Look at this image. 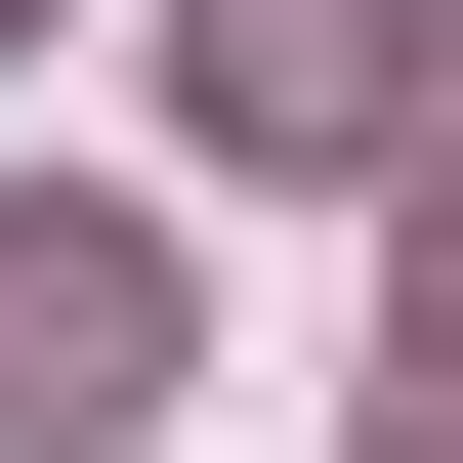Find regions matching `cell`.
I'll return each instance as SVG.
<instances>
[{"mask_svg": "<svg viewBox=\"0 0 463 463\" xmlns=\"http://www.w3.org/2000/svg\"><path fill=\"white\" fill-rule=\"evenodd\" d=\"M169 85H211V169H421V0H169Z\"/></svg>", "mask_w": 463, "mask_h": 463, "instance_id": "cell-1", "label": "cell"}, {"mask_svg": "<svg viewBox=\"0 0 463 463\" xmlns=\"http://www.w3.org/2000/svg\"><path fill=\"white\" fill-rule=\"evenodd\" d=\"M379 463H463V337H421V379H379Z\"/></svg>", "mask_w": 463, "mask_h": 463, "instance_id": "cell-3", "label": "cell"}, {"mask_svg": "<svg viewBox=\"0 0 463 463\" xmlns=\"http://www.w3.org/2000/svg\"><path fill=\"white\" fill-rule=\"evenodd\" d=\"M85 421H169V253L127 211H0V463H85Z\"/></svg>", "mask_w": 463, "mask_h": 463, "instance_id": "cell-2", "label": "cell"}]
</instances>
